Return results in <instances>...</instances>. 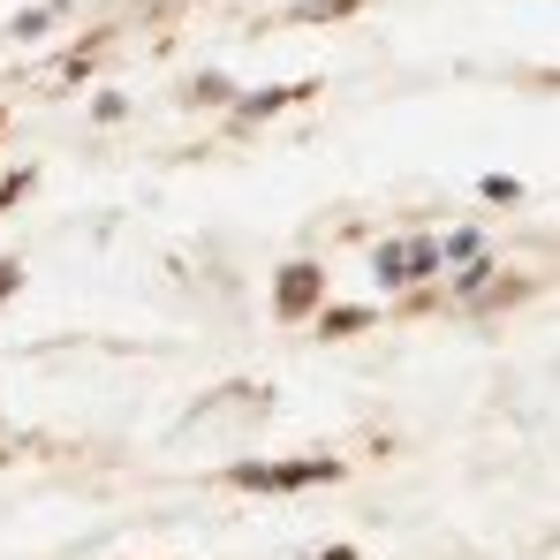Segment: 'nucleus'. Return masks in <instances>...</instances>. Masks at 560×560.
Instances as JSON below:
<instances>
[{
	"instance_id": "nucleus-6",
	"label": "nucleus",
	"mask_w": 560,
	"mask_h": 560,
	"mask_svg": "<svg viewBox=\"0 0 560 560\" xmlns=\"http://www.w3.org/2000/svg\"><path fill=\"white\" fill-rule=\"evenodd\" d=\"M357 0H295V23H334V15H349Z\"/></svg>"
},
{
	"instance_id": "nucleus-4",
	"label": "nucleus",
	"mask_w": 560,
	"mask_h": 560,
	"mask_svg": "<svg viewBox=\"0 0 560 560\" xmlns=\"http://www.w3.org/2000/svg\"><path fill=\"white\" fill-rule=\"evenodd\" d=\"M303 92H311V84H273V92H258V98H235V121H228V129H258V121H273L280 106H295Z\"/></svg>"
},
{
	"instance_id": "nucleus-1",
	"label": "nucleus",
	"mask_w": 560,
	"mask_h": 560,
	"mask_svg": "<svg viewBox=\"0 0 560 560\" xmlns=\"http://www.w3.org/2000/svg\"><path fill=\"white\" fill-rule=\"evenodd\" d=\"M349 469L326 463V455H311V463H235L228 469V485L235 492H303V485H341Z\"/></svg>"
},
{
	"instance_id": "nucleus-8",
	"label": "nucleus",
	"mask_w": 560,
	"mask_h": 560,
	"mask_svg": "<svg viewBox=\"0 0 560 560\" xmlns=\"http://www.w3.org/2000/svg\"><path fill=\"white\" fill-rule=\"evenodd\" d=\"M485 197H492V205H515V197H523V183H515V175H485Z\"/></svg>"
},
{
	"instance_id": "nucleus-5",
	"label": "nucleus",
	"mask_w": 560,
	"mask_h": 560,
	"mask_svg": "<svg viewBox=\"0 0 560 560\" xmlns=\"http://www.w3.org/2000/svg\"><path fill=\"white\" fill-rule=\"evenodd\" d=\"M477 258H492V243H485L477 228H463V235L440 243V266H477Z\"/></svg>"
},
{
	"instance_id": "nucleus-7",
	"label": "nucleus",
	"mask_w": 560,
	"mask_h": 560,
	"mask_svg": "<svg viewBox=\"0 0 560 560\" xmlns=\"http://www.w3.org/2000/svg\"><path fill=\"white\" fill-rule=\"evenodd\" d=\"M372 326V311H326L318 318V334H364Z\"/></svg>"
},
{
	"instance_id": "nucleus-2",
	"label": "nucleus",
	"mask_w": 560,
	"mask_h": 560,
	"mask_svg": "<svg viewBox=\"0 0 560 560\" xmlns=\"http://www.w3.org/2000/svg\"><path fill=\"white\" fill-rule=\"evenodd\" d=\"M372 273L386 288H417V280L440 273V243H424V235H401V243H378L372 250Z\"/></svg>"
},
{
	"instance_id": "nucleus-3",
	"label": "nucleus",
	"mask_w": 560,
	"mask_h": 560,
	"mask_svg": "<svg viewBox=\"0 0 560 560\" xmlns=\"http://www.w3.org/2000/svg\"><path fill=\"white\" fill-rule=\"evenodd\" d=\"M318 295H326V273H318L311 258L280 266V280H273V311H280V318H311V311H318Z\"/></svg>"
},
{
	"instance_id": "nucleus-10",
	"label": "nucleus",
	"mask_w": 560,
	"mask_h": 560,
	"mask_svg": "<svg viewBox=\"0 0 560 560\" xmlns=\"http://www.w3.org/2000/svg\"><path fill=\"white\" fill-rule=\"evenodd\" d=\"M15 288H23V266H15V258H0V303H8Z\"/></svg>"
},
{
	"instance_id": "nucleus-9",
	"label": "nucleus",
	"mask_w": 560,
	"mask_h": 560,
	"mask_svg": "<svg viewBox=\"0 0 560 560\" xmlns=\"http://www.w3.org/2000/svg\"><path fill=\"white\" fill-rule=\"evenodd\" d=\"M31 183H38V175H31V167H15V175L0 183V205H15V197H31Z\"/></svg>"
}]
</instances>
